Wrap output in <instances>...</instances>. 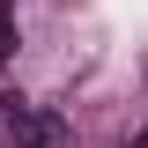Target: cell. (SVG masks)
I'll list each match as a JSON object with an SVG mask.
<instances>
[{
    "mask_svg": "<svg viewBox=\"0 0 148 148\" xmlns=\"http://www.w3.org/2000/svg\"><path fill=\"white\" fill-rule=\"evenodd\" d=\"M59 141H67V119L59 111H22L8 126V148H59Z\"/></svg>",
    "mask_w": 148,
    "mask_h": 148,
    "instance_id": "6da1fadb",
    "label": "cell"
},
{
    "mask_svg": "<svg viewBox=\"0 0 148 148\" xmlns=\"http://www.w3.org/2000/svg\"><path fill=\"white\" fill-rule=\"evenodd\" d=\"M22 52V22H15V0H0V59Z\"/></svg>",
    "mask_w": 148,
    "mask_h": 148,
    "instance_id": "7a4b0ae2",
    "label": "cell"
},
{
    "mask_svg": "<svg viewBox=\"0 0 148 148\" xmlns=\"http://www.w3.org/2000/svg\"><path fill=\"white\" fill-rule=\"evenodd\" d=\"M126 148H148V133H133V141H126Z\"/></svg>",
    "mask_w": 148,
    "mask_h": 148,
    "instance_id": "3957f363",
    "label": "cell"
}]
</instances>
